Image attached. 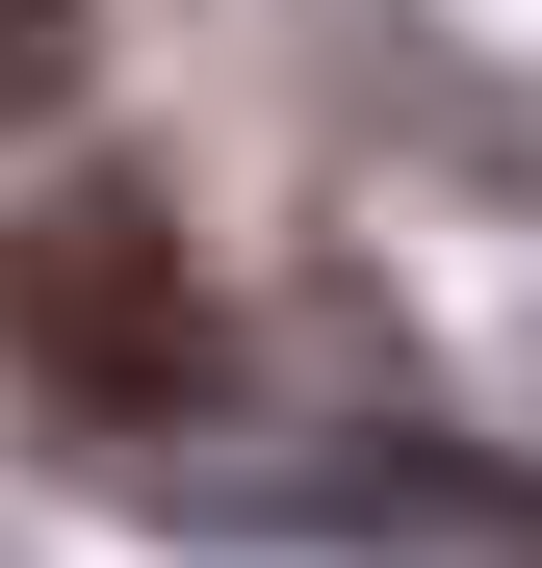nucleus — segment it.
Listing matches in <instances>:
<instances>
[{"mask_svg":"<svg viewBox=\"0 0 542 568\" xmlns=\"http://www.w3.org/2000/svg\"><path fill=\"white\" fill-rule=\"evenodd\" d=\"M78 52H104V0H0V130H52V104H78Z\"/></svg>","mask_w":542,"mask_h":568,"instance_id":"obj_2","label":"nucleus"},{"mask_svg":"<svg viewBox=\"0 0 542 568\" xmlns=\"http://www.w3.org/2000/svg\"><path fill=\"white\" fill-rule=\"evenodd\" d=\"M0 336H27L78 414H181L207 388V284H181V233L130 207V181H78L27 258H0Z\"/></svg>","mask_w":542,"mask_h":568,"instance_id":"obj_1","label":"nucleus"}]
</instances>
